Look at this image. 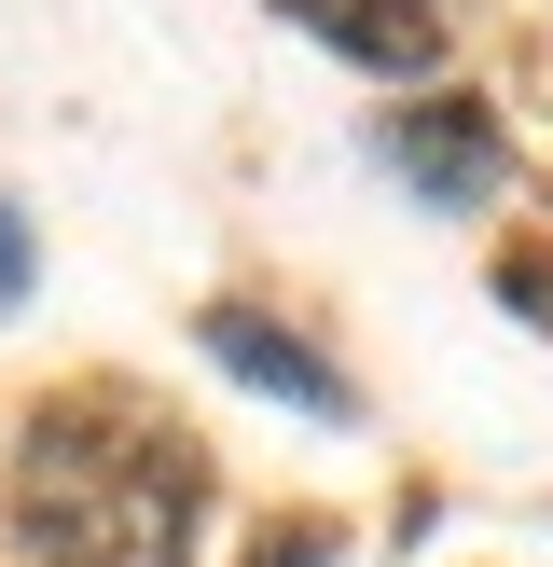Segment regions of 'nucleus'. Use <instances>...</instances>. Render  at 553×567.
<instances>
[{
    "label": "nucleus",
    "instance_id": "nucleus-2",
    "mask_svg": "<svg viewBox=\"0 0 553 567\" xmlns=\"http://www.w3.org/2000/svg\"><path fill=\"white\" fill-rule=\"evenodd\" d=\"M387 166H401L429 208H484V194L512 181V138H498L484 97H415V111H387Z\"/></svg>",
    "mask_w": 553,
    "mask_h": 567
},
{
    "label": "nucleus",
    "instance_id": "nucleus-5",
    "mask_svg": "<svg viewBox=\"0 0 553 567\" xmlns=\"http://www.w3.org/2000/svg\"><path fill=\"white\" fill-rule=\"evenodd\" d=\"M14 305H28V221L0 208V319H14Z\"/></svg>",
    "mask_w": 553,
    "mask_h": 567
},
{
    "label": "nucleus",
    "instance_id": "nucleus-4",
    "mask_svg": "<svg viewBox=\"0 0 553 567\" xmlns=\"http://www.w3.org/2000/svg\"><path fill=\"white\" fill-rule=\"evenodd\" d=\"M291 28H319L346 70H387V83H415L442 55V0H276Z\"/></svg>",
    "mask_w": 553,
    "mask_h": 567
},
{
    "label": "nucleus",
    "instance_id": "nucleus-3",
    "mask_svg": "<svg viewBox=\"0 0 553 567\" xmlns=\"http://www.w3.org/2000/svg\"><path fill=\"white\" fill-rule=\"evenodd\" d=\"M194 347H208L221 374H249V388H276V402H304V415H359V388L332 374L304 332H276L263 305H208V319H194Z\"/></svg>",
    "mask_w": 553,
    "mask_h": 567
},
{
    "label": "nucleus",
    "instance_id": "nucleus-1",
    "mask_svg": "<svg viewBox=\"0 0 553 567\" xmlns=\"http://www.w3.org/2000/svg\"><path fill=\"white\" fill-rule=\"evenodd\" d=\"M14 540L42 567H194L208 526V443L125 388H55L14 430Z\"/></svg>",
    "mask_w": 553,
    "mask_h": 567
}]
</instances>
